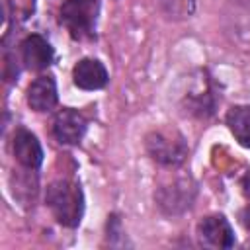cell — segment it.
Listing matches in <instances>:
<instances>
[{
    "label": "cell",
    "mask_w": 250,
    "mask_h": 250,
    "mask_svg": "<svg viewBox=\"0 0 250 250\" xmlns=\"http://www.w3.org/2000/svg\"><path fill=\"white\" fill-rule=\"evenodd\" d=\"M45 203L51 209L59 225L66 229H76L84 215V193L78 182L68 178H59L47 186Z\"/></svg>",
    "instance_id": "cell-1"
},
{
    "label": "cell",
    "mask_w": 250,
    "mask_h": 250,
    "mask_svg": "<svg viewBox=\"0 0 250 250\" xmlns=\"http://www.w3.org/2000/svg\"><path fill=\"white\" fill-rule=\"evenodd\" d=\"M145 150L156 164L178 168L186 162L189 146L186 137L176 129H152L145 137Z\"/></svg>",
    "instance_id": "cell-2"
},
{
    "label": "cell",
    "mask_w": 250,
    "mask_h": 250,
    "mask_svg": "<svg viewBox=\"0 0 250 250\" xmlns=\"http://www.w3.org/2000/svg\"><path fill=\"white\" fill-rule=\"evenodd\" d=\"M100 0H64L59 10V21L74 41L96 37Z\"/></svg>",
    "instance_id": "cell-3"
},
{
    "label": "cell",
    "mask_w": 250,
    "mask_h": 250,
    "mask_svg": "<svg viewBox=\"0 0 250 250\" xmlns=\"http://www.w3.org/2000/svg\"><path fill=\"white\" fill-rule=\"evenodd\" d=\"M197 195V184L191 176H176L174 180L160 184L154 191V201L160 213L166 217H178L186 213Z\"/></svg>",
    "instance_id": "cell-4"
},
{
    "label": "cell",
    "mask_w": 250,
    "mask_h": 250,
    "mask_svg": "<svg viewBox=\"0 0 250 250\" xmlns=\"http://www.w3.org/2000/svg\"><path fill=\"white\" fill-rule=\"evenodd\" d=\"M217 90H215V82L213 78L203 70L201 76L197 78L195 86L191 90H188L186 94V111L193 117H199V119H207L215 113L217 109Z\"/></svg>",
    "instance_id": "cell-5"
},
{
    "label": "cell",
    "mask_w": 250,
    "mask_h": 250,
    "mask_svg": "<svg viewBox=\"0 0 250 250\" xmlns=\"http://www.w3.org/2000/svg\"><path fill=\"white\" fill-rule=\"evenodd\" d=\"M197 238L203 246L211 248H232L236 244L232 225L225 215H207L197 223Z\"/></svg>",
    "instance_id": "cell-6"
},
{
    "label": "cell",
    "mask_w": 250,
    "mask_h": 250,
    "mask_svg": "<svg viewBox=\"0 0 250 250\" xmlns=\"http://www.w3.org/2000/svg\"><path fill=\"white\" fill-rule=\"evenodd\" d=\"M86 129V117L72 107H62L53 119V137L61 145H78L84 139Z\"/></svg>",
    "instance_id": "cell-7"
},
{
    "label": "cell",
    "mask_w": 250,
    "mask_h": 250,
    "mask_svg": "<svg viewBox=\"0 0 250 250\" xmlns=\"http://www.w3.org/2000/svg\"><path fill=\"white\" fill-rule=\"evenodd\" d=\"M53 59L55 51L51 43L39 33H31L20 43V61L29 70H45Z\"/></svg>",
    "instance_id": "cell-8"
},
{
    "label": "cell",
    "mask_w": 250,
    "mask_h": 250,
    "mask_svg": "<svg viewBox=\"0 0 250 250\" xmlns=\"http://www.w3.org/2000/svg\"><path fill=\"white\" fill-rule=\"evenodd\" d=\"M72 82L80 90L94 92V90H102L107 86L109 74H107V68L104 66L102 61L92 59V57H84L72 68Z\"/></svg>",
    "instance_id": "cell-9"
},
{
    "label": "cell",
    "mask_w": 250,
    "mask_h": 250,
    "mask_svg": "<svg viewBox=\"0 0 250 250\" xmlns=\"http://www.w3.org/2000/svg\"><path fill=\"white\" fill-rule=\"evenodd\" d=\"M12 150L16 160L25 168V170H37L43 164V146L39 139L25 127H18L14 141H12Z\"/></svg>",
    "instance_id": "cell-10"
},
{
    "label": "cell",
    "mask_w": 250,
    "mask_h": 250,
    "mask_svg": "<svg viewBox=\"0 0 250 250\" xmlns=\"http://www.w3.org/2000/svg\"><path fill=\"white\" fill-rule=\"evenodd\" d=\"M59 102V92H57V82L51 74H41L37 76L29 88H27V105L37 111L45 113L51 111Z\"/></svg>",
    "instance_id": "cell-11"
},
{
    "label": "cell",
    "mask_w": 250,
    "mask_h": 250,
    "mask_svg": "<svg viewBox=\"0 0 250 250\" xmlns=\"http://www.w3.org/2000/svg\"><path fill=\"white\" fill-rule=\"evenodd\" d=\"M225 123L236 143L250 148V105H232L225 115Z\"/></svg>",
    "instance_id": "cell-12"
},
{
    "label": "cell",
    "mask_w": 250,
    "mask_h": 250,
    "mask_svg": "<svg viewBox=\"0 0 250 250\" xmlns=\"http://www.w3.org/2000/svg\"><path fill=\"white\" fill-rule=\"evenodd\" d=\"M162 8L170 18H189L195 12V0H162Z\"/></svg>",
    "instance_id": "cell-13"
},
{
    "label": "cell",
    "mask_w": 250,
    "mask_h": 250,
    "mask_svg": "<svg viewBox=\"0 0 250 250\" xmlns=\"http://www.w3.org/2000/svg\"><path fill=\"white\" fill-rule=\"evenodd\" d=\"M240 189H242V195L250 201V168L244 172V176L240 178Z\"/></svg>",
    "instance_id": "cell-14"
},
{
    "label": "cell",
    "mask_w": 250,
    "mask_h": 250,
    "mask_svg": "<svg viewBox=\"0 0 250 250\" xmlns=\"http://www.w3.org/2000/svg\"><path fill=\"white\" fill-rule=\"evenodd\" d=\"M240 221H242V225L250 230V205L242 209V213H240Z\"/></svg>",
    "instance_id": "cell-15"
},
{
    "label": "cell",
    "mask_w": 250,
    "mask_h": 250,
    "mask_svg": "<svg viewBox=\"0 0 250 250\" xmlns=\"http://www.w3.org/2000/svg\"><path fill=\"white\" fill-rule=\"evenodd\" d=\"M10 66H12V59H10V57H6V68H10ZM4 74H6V80H14V78H18L20 70H18V68H14V74H10L8 70H6Z\"/></svg>",
    "instance_id": "cell-16"
}]
</instances>
